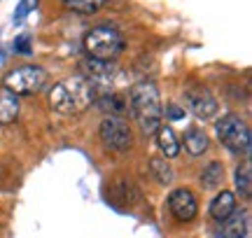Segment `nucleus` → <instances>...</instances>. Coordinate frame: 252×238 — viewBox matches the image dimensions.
I'll return each mask as SVG.
<instances>
[{
    "label": "nucleus",
    "mask_w": 252,
    "mask_h": 238,
    "mask_svg": "<svg viewBox=\"0 0 252 238\" xmlns=\"http://www.w3.org/2000/svg\"><path fill=\"white\" fill-rule=\"evenodd\" d=\"M112 75H115V63L112 61H96V59L82 61V77H87L94 87L105 84L108 80H112Z\"/></svg>",
    "instance_id": "9d476101"
},
{
    "label": "nucleus",
    "mask_w": 252,
    "mask_h": 238,
    "mask_svg": "<svg viewBox=\"0 0 252 238\" xmlns=\"http://www.w3.org/2000/svg\"><path fill=\"white\" fill-rule=\"evenodd\" d=\"M182 138H185V140H182L185 152H187L189 156H201L203 152H208V147H210V138H208V133L198 126H189Z\"/></svg>",
    "instance_id": "f8f14e48"
},
{
    "label": "nucleus",
    "mask_w": 252,
    "mask_h": 238,
    "mask_svg": "<svg viewBox=\"0 0 252 238\" xmlns=\"http://www.w3.org/2000/svg\"><path fill=\"white\" fill-rule=\"evenodd\" d=\"M21 112V101L19 96L0 87V124H14Z\"/></svg>",
    "instance_id": "4468645a"
},
{
    "label": "nucleus",
    "mask_w": 252,
    "mask_h": 238,
    "mask_svg": "<svg viewBox=\"0 0 252 238\" xmlns=\"http://www.w3.org/2000/svg\"><path fill=\"white\" fill-rule=\"evenodd\" d=\"M236 206H238V199H236L234 192H226V189H222V192L217 194L215 199L210 201V206H208V215H210V220L215 222H224L231 212L236 210Z\"/></svg>",
    "instance_id": "9b49d317"
},
{
    "label": "nucleus",
    "mask_w": 252,
    "mask_h": 238,
    "mask_svg": "<svg viewBox=\"0 0 252 238\" xmlns=\"http://www.w3.org/2000/svg\"><path fill=\"white\" fill-rule=\"evenodd\" d=\"M154 138H157V147H159L161 156H166V159H175V156L180 154V140H178V136H175V131H173L171 126L161 124V126L157 128Z\"/></svg>",
    "instance_id": "ddd939ff"
},
{
    "label": "nucleus",
    "mask_w": 252,
    "mask_h": 238,
    "mask_svg": "<svg viewBox=\"0 0 252 238\" xmlns=\"http://www.w3.org/2000/svg\"><path fill=\"white\" fill-rule=\"evenodd\" d=\"M185 103H187V108L198 119H213L220 110V105H217L215 96L203 89V87H196V89H187L185 91Z\"/></svg>",
    "instance_id": "6e6552de"
},
{
    "label": "nucleus",
    "mask_w": 252,
    "mask_h": 238,
    "mask_svg": "<svg viewBox=\"0 0 252 238\" xmlns=\"http://www.w3.org/2000/svg\"><path fill=\"white\" fill-rule=\"evenodd\" d=\"M98 138H100V145L105 147V152H112V154H126L133 147L131 124L124 117H119V115L103 117V121L98 126Z\"/></svg>",
    "instance_id": "423d86ee"
},
{
    "label": "nucleus",
    "mask_w": 252,
    "mask_h": 238,
    "mask_svg": "<svg viewBox=\"0 0 252 238\" xmlns=\"http://www.w3.org/2000/svg\"><path fill=\"white\" fill-rule=\"evenodd\" d=\"M236 196H241V199H245V201H250L252 196V168H250V159H245L243 164L236 168Z\"/></svg>",
    "instance_id": "dca6fc26"
},
{
    "label": "nucleus",
    "mask_w": 252,
    "mask_h": 238,
    "mask_svg": "<svg viewBox=\"0 0 252 238\" xmlns=\"http://www.w3.org/2000/svg\"><path fill=\"white\" fill-rule=\"evenodd\" d=\"M168 210H171L173 220L178 222H191L198 215V201L196 196L180 187V189H173L168 196Z\"/></svg>",
    "instance_id": "0eeeda50"
},
{
    "label": "nucleus",
    "mask_w": 252,
    "mask_h": 238,
    "mask_svg": "<svg viewBox=\"0 0 252 238\" xmlns=\"http://www.w3.org/2000/svg\"><path fill=\"white\" fill-rule=\"evenodd\" d=\"M128 108H131V115L138 121L143 136H154L157 128L163 124L161 93L154 82L133 84L131 93H128Z\"/></svg>",
    "instance_id": "f03ea898"
},
{
    "label": "nucleus",
    "mask_w": 252,
    "mask_h": 238,
    "mask_svg": "<svg viewBox=\"0 0 252 238\" xmlns=\"http://www.w3.org/2000/svg\"><path fill=\"white\" fill-rule=\"evenodd\" d=\"M94 101H96V87L82 75L54 84L49 91V108L59 115H80L89 110Z\"/></svg>",
    "instance_id": "f257e3e1"
},
{
    "label": "nucleus",
    "mask_w": 252,
    "mask_h": 238,
    "mask_svg": "<svg viewBox=\"0 0 252 238\" xmlns=\"http://www.w3.org/2000/svg\"><path fill=\"white\" fill-rule=\"evenodd\" d=\"M49 75L40 65H19L2 77V87L14 96H35L47 87Z\"/></svg>",
    "instance_id": "39448f33"
},
{
    "label": "nucleus",
    "mask_w": 252,
    "mask_h": 238,
    "mask_svg": "<svg viewBox=\"0 0 252 238\" xmlns=\"http://www.w3.org/2000/svg\"><path fill=\"white\" fill-rule=\"evenodd\" d=\"M222 182H224V164L210 161V164L203 166V171H201V184L206 189H217Z\"/></svg>",
    "instance_id": "f3484780"
},
{
    "label": "nucleus",
    "mask_w": 252,
    "mask_h": 238,
    "mask_svg": "<svg viewBox=\"0 0 252 238\" xmlns=\"http://www.w3.org/2000/svg\"><path fill=\"white\" fill-rule=\"evenodd\" d=\"M35 2H37V0H24V2H21V17H24V14H28L31 9L35 7Z\"/></svg>",
    "instance_id": "aec40b11"
},
{
    "label": "nucleus",
    "mask_w": 252,
    "mask_h": 238,
    "mask_svg": "<svg viewBox=\"0 0 252 238\" xmlns=\"http://www.w3.org/2000/svg\"><path fill=\"white\" fill-rule=\"evenodd\" d=\"M61 5L75 14H96L105 5V0H61Z\"/></svg>",
    "instance_id": "a211bd4d"
},
{
    "label": "nucleus",
    "mask_w": 252,
    "mask_h": 238,
    "mask_svg": "<svg viewBox=\"0 0 252 238\" xmlns=\"http://www.w3.org/2000/svg\"><path fill=\"white\" fill-rule=\"evenodd\" d=\"M220 236L217 238H245L250 229V212L234 210L224 222H220Z\"/></svg>",
    "instance_id": "1a4fd4ad"
},
{
    "label": "nucleus",
    "mask_w": 252,
    "mask_h": 238,
    "mask_svg": "<svg viewBox=\"0 0 252 238\" xmlns=\"http://www.w3.org/2000/svg\"><path fill=\"white\" fill-rule=\"evenodd\" d=\"M166 117L173 119V121H180V119H185V110L180 105H175V103H168L166 105Z\"/></svg>",
    "instance_id": "6ab92c4d"
},
{
    "label": "nucleus",
    "mask_w": 252,
    "mask_h": 238,
    "mask_svg": "<svg viewBox=\"0 0 252 238\" xmlns=\"http://www.w3.org/2000/svg\"><path fill=\"white\" fill-rule=\"evenodd\" d=\"M150 175H152L159 184H163V187L173 184V180H175V168L171 166V159H166V156H152V159H150Z\"/></svg>",
    "instance_id": "2eb2a0df"
},
{
    "label": "nucleus",
    "mask_w": 252,
    "mask_h": 238,
    "mask_svg": "<svg viewBox=\"0 0 252 238\" xmlns=\"http://www.w3.org/2000/svg\"><path fill=\"white\" fill-rule=\"evenodd\" d=\"M215 133L217 140L234 154H248L250 152V126L241 115L229 112L224 117H220L215 121Z\"/></svg>",
    "instance_id": "20e7f679"
},
{
    "label": "nucleus",
    "mask_w": 252,
    "mask_h": 238,
    "mask_svg": "<svg viewBox=\"0 0 252 238\" xmlns=\"http://www.w3.org/2000/svg\"><path fill=\"white\" fill-rule=\"evenodd\" d=\"M82 47L89 59L96 61H117L119 54L124 52V35L119 33L115 26L110 24H100L94 26L91 30H87V35L82 40Z\"/></svg>",
    "instance_id": "7ed1b4c3"
}]
</instances>
